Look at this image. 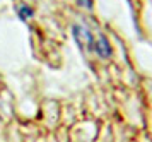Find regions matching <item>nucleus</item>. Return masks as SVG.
Returning a JSON list of instances; mask_svg holds the SVG:
<instances>
[{"label":"nucleus","instance_id":"obj_1","mask_svg":"<svg viewBox=\"0 0 152 142\" xmlns=\"http://www.w3.org/2000/svg\"><path fill=\"white\" fill-rule=\"evenodd\" d=\"M72 33H74V40L77 41V45L82 48V50H87V52H92V46H94V34L91 33L87 27L80 26V24H74L72 26Z\"/></svg>","mask_w":152,"mask_h":142},{"label":"nucleus","instance_id":"obj_2","mask_svg":"<svg viewBox=\"0 0 152 142\" xmlns=\"http://www.w3.org/2000/svg\"><path fill=\"white\" fill-rule=\"evenodd\" d=\"M92 52L99 57V58H110L113 55V50H111L110 41L106 40L104 34H97V38H94V46H92Z\"/></svg>","mask_w":152,"mask_h":142},{"label":"nucleus","instance_id":"obj_3","mask_svg":"<svg viewBox=\"0 0 152 142\" xmlns=\"http://www.w3.org/2000/svg\"><path fill=\"white\" fill-rule=\"evenodd\" d=\"M15 12H17V17H19L21 21H24V22L33 17V9L28 7V5H19L17 9H15Z\"/></svg>","mask_w":152,"mask_h":142}]
</instances>
